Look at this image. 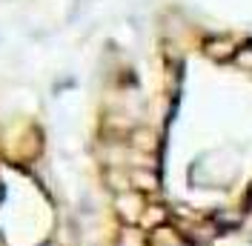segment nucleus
Returning <instances> with one entry per match:
<instances>
[{
    "instance_id": "obj_1",
    "label": "nucleus",
    "mask_w": 252,
    "mask_h": 246,
    "mask_svg": "<svg viewBox=\"0 0 252 246\" xmlns=\"http://www.w3.org/2000/svg\"><path fill=\"white\" fill-rule=\"evenodd\" d=\"M149 206V200L143 192H135V189H126V192H118L112 198V212L121 220V226H141V217Z\"/></svg>"
},
{
    "instance_id": "obj_2",
    "label": "nucleus",
    "mask_w": 252,
    "mask_h": 246,
    "mask_svg": "<svg viewBox=\"0 0 252 246\" xmlns=\"http://www.w3.org/2000/svg\"><path fill=\"white\" fill-rule=\"evenodd\" d=\"M204 52H206V58H209V61L226 63V61H232V58H235L238 43H235V37H232V34H212V37H206Z\"/></svg>"
},
{
    "instance_id": "obj_3",
    "label": "nucleus",
    "mask_w": 252,
    "mask_h": 246,
    "mask_svg": "<svg viewBox=\"0 0 252 246\" xmlns=\"http://www.w3.org/2000/svg\"><path fill=\"white\" fill-rule=\"evenodd\" d=\"M129 186L135 192L152 195L160 189V175L155 172V166H129Z\"/></svg>"
},
{
    "instance_id": "obj_4",
    "label": "nucleus",
    "mask_w": 252,
    "mask_h": 246,
    "mask_svg": "<svg viewBox=\"0 0 252 246\" xmlns=\"http://www.w3.org/2000/svg\"><path fill=\"white\" fill-rule=\"evenodd\" d=\"M169 220H172V212H169L163 203H149L146 212H143V217H141V229L155 232V229H160V226H166Z\"/></svg>"
},
{
    "instance_id": "obj_5",
    "label": "nucleus",
    "mask_w": 252,
    "mask_h": 246,
    "mask_svg": "<svg viewBox=\"0 0 252 246\" xmlns=\"http://www.w3.org/2000/svg\"><path fill=\"white\" fill-rule=\"evenodd\" d=\"M103 184L112 195L132 189L129 186V166H103Z\"/></svg>"
},
{
    "instance_id": "obj_6",
    "label": "nucleus",
    "mask_w": 252,
    "mask_h": 246,
    "mask_svg": "<svg viewBox=\"0 0 252 246\" xmlns=\"http://www.w3.org/2000/svg\"><path fill=\"white\" fill-rule=\"evenodd\" d=\"M129 146L141 154H152L158 149V135L152 129H132L129 132Z\"/></svg>"
},
{
    "instance_id": "obj_7",
    "label": "nucleus",
    "mask_w": 252,
    "mask_h": 246,
    "mask_svg": "<svg viewBox=\"0 0 252 246\" xmlns=\"http://www.w3.org/2000/svg\"><path fill=\"white\" fill-rule=\"evenodd\" d=\"M115 246H152L149 244V232L141 226H121L115 235Z\"/></svg>"
},
{
    "instance_id": "obj_8",
    "label": "nucleus",
    "mask_w": 252,
    "mask_h": 246,
    "mask_svg": "<svg viewBox=\"0 0 252 246\" xmlns=\"http://www.w3.org/2000/svg\"><path fill=\"white\" fill-rule=\"evenodd\" d=\"M232 63H235L241 72H252V43H247V46L238 49L235 58H232Z\"/></svg>"
},
{
    "instance_id": "obj_9",
    "label": "nucleus",
    "mask_w": 252,
    "mask_h": 246,
    "mask_svg": "<svg viewBox=\"0 0 252 246\" xmlns=\"http://www.w3.org/2000/svg\"><path fill=\"white\" fill-rule=\"evenodd\" d=\"M169 246H195V244H192V241H187V238H178V241H175V244H169Z\"/></svg>"
},
{
    "instance_id": "obj_10",
    "label": "nucleus",
    "mask_w": 252,
    "mask_h": 246,
    "mask_svg": "<svg viewBox=\"0 0 252 246\" xmlns=\"http://www.w3.org/2000/svg\"><path fill=\"white\" fill-rule=\"evenodd\" d=\"M40 246H63V244H58L55 238H49V241H43V244H40Z\"/></svg>"
}]
</instances>
